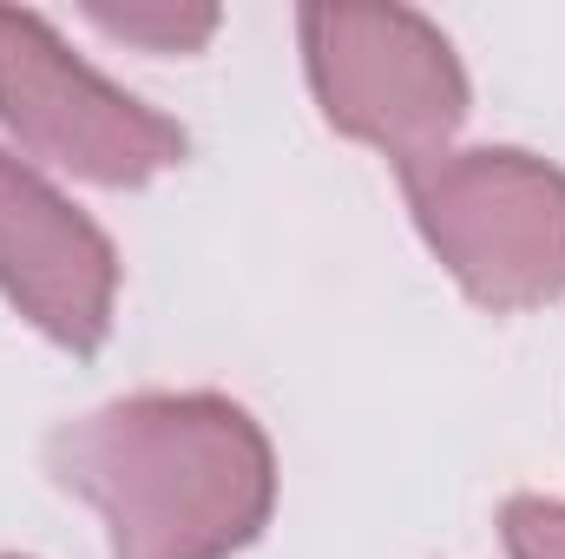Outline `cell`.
<instances>
[{
	"label": "cell",
	"instance_id": "obj_3",
	"mask_svg": "<svg viewBox=\"0 0 565 559\" xmlns=\"http://www.w3.org/2000/svg\"><path fill=\"white\" fill-rule=\"evenodd\" d=\"M302 60L322 113L402 171L434 165L467 119V73L454 46L408 7H309Z\"/></svg>",
	"mask_w": 565,
	"mask_h": 559
},
{
	"label": "cell",
	"instance_id": "obj_6",
	"mask_svg": "<svg viewBox=\"0 0 565 559\" xmlns=\"http://www.w3.org/2000/svg\"><path fill=\"white\" fill-rule=\"evenodd\" d=\"M86 20L126 46L145 53H198L211 33H217V7H198V0H93Z\"/></svg>",
	"mask_w": 565,
	"mask_h": 559
},
{
	"label": "cell",
	"instance_id": "obj_2",
	"mask_svg": "<svg viewBox=\"0 0 565 559\" xmlns=\"http://www.w3.org/2000/svg\"><path fill=\"white\" fill-rule=\"evenodd\" d=\"M427 251L487 309L565 296V171L526 151H440L408 171Z\"/></svg>",
	"mask_w": 565,
	"mask_h": 559
},
{
	"label": "cell",
	"instance_id": "obj_4",
	"mask_svg": "<svg viewBox=\"0 0 565 559\" xmlns=\"http://www.w3.org/2000/svg\"><path fill=\"white\" fill-rule=\"evenodd\" d=\"M0 126L33 158L93 184H145L184 158V133L171 119L106 86L46 20L13 7H0Z\"/></svg>",
	"mask_w": 565,
	"mask_h": 559
},
{
	"label": "cell",
	"instance_id": "obj_5",
	"mask_svg": "<svg viewBox=\"0 0 565 559\" xmlns=\"http://www.w3.org/2000/svg\"><path fill=\"white\" fill-rule=\"evenodd\" d=\"M0 289L66 349H99L113 329L119 264L93 218H79L40 171L0 151Z\"/></svg>",
	"mask_w": 565,
	"mask_h": 559
},
{
	"label": "cell",
	"instance_id": "obj_7",
	"mask_svg": "<svg viewBox=\"0 0 565 559\" xmlns=\"http://www.w3.org/2000/svg\"><path fill=\"white\" fill-rule=\"evenodd\" d=\"M500 534L513 559H565V500H507Z\"/></svg>",
	"mask_w": 565,
	"mask_h": 559
},
{
	"label": "cell",
	"instance_id": "obj_1",
	"mask_svg": "<svg viewBox=\"0 0 565 559\" xmlns=\"http://www.w3.org/2000/svg\"><path fill=\"white\" fill-rule=\"evenodd\" d=\"M113 534V559H231L270 520V441L224 395H132L46 447Z\"/></svg>",
	"mask_w": 565,
	"mask_h": 559
}]
</instances>
